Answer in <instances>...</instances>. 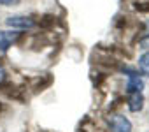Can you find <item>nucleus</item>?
Listing matches in <instances>:
<instances>
[{
  "instance_id": "dca6fc26",
  "label": "nucleus",
  "mask_w": 149,
  "mask_h": 132,
  "mask_svg": "<svg viewBox=\"0 0 149 132\" xmlns=\"http://www.w3.org/2000/svg\"><path fill=\"white\" fill-rule=\"evenodd\" d=\"M146 27H147V34H149V21H147V25H146Z\"/></svg>"
},
{
  "instance_id": "6e6552de",
  "label": "nucleus",
  "mask_w": 149,
  "mask_h": 132,
  "mask_svg": "<svg viewBox=\"0 0 149 132\" xmlns=\"http://www.w3.org/2000/svg\"><path fill=\"white\" fill-rule=\"evenodd\" d=\"M56 23H58V18L54 14H44L40 18V21H39V27L42 30H53L56 27Z\"/></svg>"
},
{
  "instance_id": "f03ea898",
  "label": "nucleus",
  "mask_w": 149,
  "mask_h": 132,
  "mask_svg": "<svg viewBox=\"0 0 149 132\" xmlns=\"http://www.w3.org/2000/svg\"><path fill=\"white\" fill-rule=\"evenodd\" d=\"M109 123H111V128L114 132H132V123L125 116H119V114L118 116H112Z\"/></svg>"
},
{
  "instance_id": "ddd939ff",
  "label": "nucleus",
  "mask_w": 149,
  "mask_h": 132,
  "mask_svg": "<svg viewBox=\"0 0 149 132\" xmlns=\"http://www.w3.org/2000/svg\"><path fill=\"white\" fill-rule=\"evenodd\" d=\"M19 0H0V4L2 6H13V4H18Z\"/></svg>"
},
{
  "instance_id": "1a4fd4ad",
  "label": "nucleus",
  "mask_w": 149,
  "mask_h": 132,
  "mask_svg": "<svg viewBox=\"0 0 149 132\" xmlns=\"http://www.w3.org/2000/svg\"><path fill=\"white\" fill-rule=\"evenodd\" d=\"M133 9L140 14H149V0H135Z\"/></svg>"
},
{
  "instance_id": "20e7f679",
  "label": "nucleus",
  "mask_w": 149,
  "mask_h": 132,
  "mask_svg": "<svg viewBox=\"0 0 149 132\" xmlns=\"http://www.w3.org/2000/svg\"><path fill=\"white\" fill-rule=\"evenodd\" d=\"M19 39L18 32H4L0 30V51H7L11 48L13 42H16Z\"/></svg>"
},
{
  "instance_id": "4468645a",
  "label": "nucleus",
  "mask_w": 149,
  "mask_h": 132,
  "mask_svg": "<svg viewBox=\"0 0 149 132\" xmlns=\"http://www.w3.org/2000/svg\"><path fill=\"white\" fill-rule=\"evenodd\" d=\"M140 44H142L144 48H149V37H147V39H142V41H140Z\"/></svg>"
},
{
  "instance_id": "2eb2a0df",
  "label": "nucleus",
  "mask_w": 149,
  "mask_h": 132,
  "mask_svg": "<svg viewBox=\"0 0 149 132\" xmlns=\"http://www.w3.org/2000/svg\"><path fill=\"white\" fill-rule=\"evenodd\" d=\"M6 109H7V106H6V104H4L2 100H0V113H4Z\"/></svg>"
},
{
  "instance_id": "f8f14e48",
  "label": "nucleus",
  "mask_w": 149,
  "mask_h": 132,
  "mask_svg": "<svg viewBox=\"0 0 149 132\" xmlns=\"http://www.w3.org/2000/svg\"><path fill=\"white\" fill-rule=\"evenodd\" d=\"M7 79V72L4 71V67H2V65H0V83H2V81H6Z\"/></svg>"
},
{
  "instance_id": "9b49d317",
  "label": "nucleus",
  "mask_w": 149,
  "mask_h": 132,
  "mask_svg": "<svg viewBox=\"0 0 149 132\" xmlns=\"http://www.w3.org/2000/svg\"><path fill=\"white\" fill-rule=\"evenodd\" d=\"M114 27L116 28H125L126 27V16H118L116 21H114Z\"/></svg>"
},
{
  "instance_id": "39448f33",
  "label": "nucleus",
  "mask_w": 149,
  "mask_h": 132,
  "mask_svg": "<svg viewBox=\"0 0 149 132\" xmlns=\"http://www.w3.org/2000/svg\"><path fill=\"white\" fill-rule=\"evenodd\" d=\"M144 95L140 93V92H137V93H130V99H128V109L132 111V113H139V111H142V107H144Z\"/></svg>"
},
{
  "instance_id": "f257e3e1",
  "label": "nucleus",
  "mask_w": 149,
  "mask_h": 132,
  "mask_svg": "<svg viewBox=\"0 0 149 132\" xmlns=\"http://www.w3.org/2000/svg\"><path fill=\"white\" fill-rule=\"evenodd\" d=\"M6 23L11 27V28H21V30H26V28H32L35 27V21L26 18V16H11L6 20Z\"/></svg>"
},
{
  "instance_id": "423d86ee",
  "label": "nucleus",
  "mask_w": 149,
  "mask_h": 132,
  "mask_svg": "<svg viewBox=\"0 0 149 132\" xmlns=\"http://www.w3.org/2000/svg\"><path fill=\"white\" fill-rule=\"evenodd\" d=\"M95 63L98 65V67H104V69H118V60H116L114 56H111L109 53L98 55Z\"/></svg>"
},
{
  "instance_id": "7ed1b4c3",
  "label": "nucleus",
  "mask_w": 149,
  "mask_h": 132,
  "mask_svg": "<svg viewBox=\"0 0 149 132\" xmlns=\"http://www.w3.org/2000/svg\"><path fill=\"white\" fill-rule=\"evenodd\" d=\"M53 81H54L53 74H44V76H40V78H37V79L33 81V85H32V92H33V93H40V92L47 90V88L53 85Z\"/></svg>"
},
{
  "instance_id": "9d476101",
  "label": "nucleus",
  "mask_w": 149,
  "mask_h": 132,
  "mask_svg": "<svg viewBox=\"0 0 149 132\" xmlns=\"http://www.w3.org/2000/svg\"><path fill=\"white\" fill-rule=\"evenodd\" d=\"M139 67H140V71H142L146 76H149V51L144 53V55L139 58Z\"/></svg>"
},
{
  "instance_id": "0eeeda50",
  "label": "nucleus",
  "mask_w": 149,
  "mask_h": 132,
  "mask_svg": "<svg viewBox=\"0 0 149 132\" xmlns=\"http://www.w3.org/2000/svg\"><path fill=\"white\" fill-rule=\"evenodd\" d=\"M142 90H144V81L139 76H132L126 83V92L128 93H137V92H142Z\"/></svg>"
}]
</instances>
